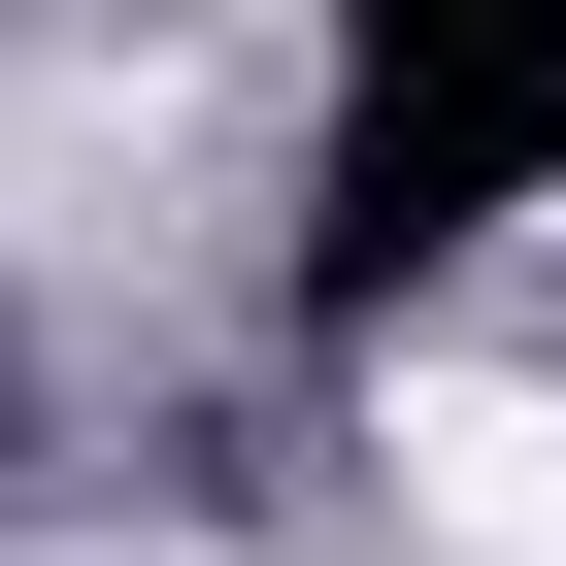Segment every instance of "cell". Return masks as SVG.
I'll return each instance as SVG.
<instances>
[{"label": "cell", "instance_id": "1", "mask_svg": "<svg viewBox=\"0 0 566 566\" xmlns=\"http://www.w3.org/2000/svg\"><path fill=\"white\" fill-rule=\"evenodd\" d=\"M400 500H433L467 566H566V400H500V367H433V400H400Z\"/></svg>", "mask_w": 566, "mask_h": 566}]
</instances>
